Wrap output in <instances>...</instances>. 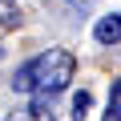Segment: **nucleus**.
Wrapping results in <instances>:
<instances>
[{
	"label": "nucleus",
	"mask_w": 121,
	"mask_h": 121,
	"mask_svg": "<svg viewBox=\"0 0 121 121\" xmlns=\"http://www.w3.org/2000/svg\"><path fill=\"white\" fill-rule=\"evenodd\" d=\"M73 69H77L73 52H65V48H44L40 56H32L28 65H20V69H16L12 89H16V93H32V97H44V101H48L52 93L69 89Z\"/></svg>",
	"instance_id": "nucleus-1"
},
{
	"label": "nucleus",
	"mask_w": 121,
	"mask_h": 121,
	"mask_svg": "<svg viewBox=\"0 0 121 121\" xmlns=\"http://www.w3.org/2000/svg\"><path fill=\"white\" fill-rule=\"evenodd\" d=\"M93 36H97V44H117V40H121V16H117V12H113V16H101L97 28H93Z\"/></svg>",
	"instance_id": "nucleus-3"
},
{
	"label": "nucleus",
	"mask_w": 121,
	"mask_h": 121,
	"mask_svg": "<svg viewBox=\"0 0 121 121\" xmlns=\"http://www.w3.org/2000/svg\"><path fill=\"white\" fill-rule=\"evenodd\" d=\"M0 56H4V48H0Z\"/></svg>",
	"instance_id": "nucleus-7"
},
{
	"label": "nucleus",
	"mask_w": 121,
	"mask_h": 121,
	"mask_svg": "<svg viewBox=\"0 0 121 121\" xmlns=\"http://www.w3.org/2000/svg\"><path fill=\"white\" fill-rule=\"evenodd\" d=\"M89 105H93V97H89V93H85V89H81V93H77V97H73V117H77V121H81V117H85V113H89Z\"/></svg>",
	"instance_id": "nucleus-5"
},
{
	"label": "nucleus",
	"mask_w": 121,
	"mask_h": 121,
	"mask_svg": "<svg viewBox=\"0 0 121 121\" xmlns=\"http://www.w3.org/2000/svg\"><path fill=\"white\" fill-rule=\"evenodd\" d=\"M4 121H56L52 117V109H48V101L44 97H36V101H28V105H20V109H12Z\"/></svg>",
	"instance_id": "nucleus-2"
},
{
	"label": "nucleus",
	"mask_w": 121,
	"mask_h": 121,
	"mask_svg": "<svg viewBox=\"0 0 121 121\" xmlns=\"http://www.w3.org/2000/svg\"><path fill=\"white\" fill-rule=\"evenodd\" d=\"M93 8V0H69V12H77V16H85Z\"/></svg>",
	"instance_id": "nucleus-6"
},
{
	"label": "nucleus",
	"mask_w": 121,
	"mask_h": 121,
	"mask_svg": "<svg viewBox=\"0 0 121 121\" xmlns=\"http://www.w3.org/2000/svg\"><path fill=\"white\" fill-rule=\"evenodd\" d=\"M109 121H121V77L109 89Z\"/></svg>",
	"instance_id": "nucleus-4"
}]
</instances>
